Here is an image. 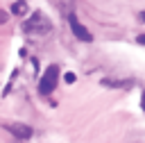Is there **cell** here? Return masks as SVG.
Instances as JSON below:
<instances>
[{"instance_id": "cell-1", "label": "cell", "mask_w": 145, "mask_h": 143, "mask_svg": "<svg viewBox=\"0 0 145 143\" xmlns=\"http://www.w3.org/2000/svg\"><path fill=\"white\" fill-rule=\"evenodd\" d=\"M57 79H59V68L57 66H48L43 77H41V82H39V93H43V95L52 93L54 86H57Z\"/></svg>"}, {"instance_id": "cell-2", "label": "cell", "mask_w": 145, "mask_h": 143, "mask_svg": "<svg viewBox=\"0 0 145 143\" xmlns=\"http://www.w3.org/2000/svg\"><path fill=\"white\" fill-rule=\"evenodd\" d=\"M50 20L41 14V11H34L32 16H29V20L25 23V32H36V34H45V32H50Z\"/></svg>"}, {"instance_id": "cell-3", "label": "cell", "mask_w": 145, "mask_h": 143, "mask_svg": "<svg viewBox=\"0 0 145 143\" xmlns=\"http://www.w3.org/2000/svg\"><path fill=\"white\" fill-rule=\"evenodd\" d=\"M68 20H70V30H72V34H75L79 41H86V43H88V41H93L91 32H88V30H86V27H84V25H82V23H79L75 16H70Z\"/></svg>"}, {"instance_id": "cell-4", "label": "cell", "mask_w": 145, "mask_h": 143, "mask_svg": "<svg viewBox=\"0 0 145 143\" xmlns=\"http://www.w3.org/2000/svg\"><path fill=\"white\" fill-rule=\"evenodd\" d=\"M9 132H11L14 136H18V138H29V136H32V127H29V125H23V123L9 125Z\"/></svg>"}, {"instance_id": "cell-5", "label": "cell", "mask_w": 145, "mask_h": 143, "mask_svg": "<svg viewBox=\"0 0 145 143\" xmlns=\"http://www.w3.org/2000/svg\"><path fill=\"white\" fill-rule=\"evenodd\" d=\"M11 11H14L16 16H23V14L27 11V2H25V0H18V2H14V5H11Z\"/></svg>"}, {"instance_id": "cell-6", "label": "cell", "mask_w": 145, "mask_h": 143, "mask_svg": "<svg viewBox=\"0 0 145 143\" xmlns=\"http://www.w3.org/2000/svg\"><path fill=\"white\" fill-rule=\"evenodd\" d=\"M7 20H9V14H7L5 9H0V25H2V23H7Z\"/></svg>"}, {"instance_id": "cell-7", "label": "cell", "mask_w": 145, "mask_h": 143, "mask_svg": "<svg viewBox=\"0 0 145 143\" xmlns=\"http://www.w3.org/2000/svg\"><path fill=\"white\" fill-rule=\"evenodd\" d=\"M66 82L72 84V82H75V73H66Z\"/></svg>"}, {"instance_id": "cell-8", "label": "cell", "mask_w": 145, "mask_h": 143, "mask_svg": "<svg viewBox=\"0 0 145 143\" xmlns=\"http://www.w3.org/2000/svg\"><path fill=\"white\" fill-rule=\"evenodd\" d=\"M140 107L145 109V91H143V98H140Z\"/></svg>"}, {"instance_id": "cell-9", "label": "cell", "mask_w": 145, "mask_h": 143, "mask_svg": "<svg viewBox=\"0 0 145 143\" xmlns=\"http://www.w3.org/2000/svg\"><path fill=\"white\" fill-rule=\"evenodd\" d=\"M138 43H143V45H145V36H138Z\"/></svg>"}]
</instances>
